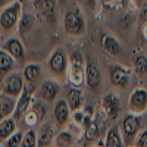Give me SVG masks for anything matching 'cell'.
I'll return each instance as SVG.
<instances>
[{
    "label": "cell",
    "instance_id": "6da1fadb",
    "mask_svg": "<svg viewBox=\"0 0 147 147\" xmlns=\"http://www.w3.org/2000/svg\"><path fill=\"white\" fill-rule=\"evenodd\" d=\"M65 28H66V32L72 34V35H78V34L84 32V28H85L84 18H82L81 12L77 7L66 12V15H65Z\"/></svg>",
    "mask_w": 147,
    "mask_h": 147
},
{
    "label": "cell",
    "instance_id": "7a4b0ae2",
    "mask_svg": "<svg viewBox=\"0 0 147 147\" xmlns=\"http://www.w3.org/2000/svg\"><path fill=\"white\" fill-rule=\"evenodd\" d=\"M19 9H21V5L16 2L12 6H9L3 13H2V18H0V24L5 30H10L12 27L16 24V19H18V13H19Z\"/></svg>",
    "mask_w": 147,
    "mask_h": 147
},
{
    "label": "cell",
    "instance_id": "3957f363",
    "mask_svg": "<svg viewBox=\"0 0 147 147\" xmlns=\"http://www.w3.org/2000/svg\"><path fill=\"white\" fill-rule=\"evenodd\" d=\"M34 7L43 18L55 22V0H34Z\"/></svg>",
    "mask_w": 147,
    "mask_h": 147
},
{
    "label": "cell",
    "instance_id": "277c9868",
    "mask_svg": "<svg viewBox=\"0 0 147 147\" xmlns=\"http://www.w3.org/2000/svg\"><path fill=\"white\" fill-rule=\"evenodd\" d=\"M110 81H112L113 85L121 88H127L129 77H128V72L125 69H122L119 66H110Z\"/></svg>",
    "mask_w": 147,
    "mask_h": 147
},
{
    "label": "cell",
    "instance_id": "5b68a950",
    "mask_svg": "<svg viewBox=\"0 0 147 147\" xmlns=\"http://www.w3.org/2000/svg\"><path fill=\"white\" fill-rule=\"evenodd\" d=\"M129 103H131V107L136 110V112H138V113L144 112L146 107H147V91L141 90V88L136 90L131 96Z\"/></svg>",
    "mask_w": 147,
    "mask_h": 147
},
{
    "label": "cell",
    "instance_id": "8992f818",
    "mask_svg": "<svg viewBox=\"0 0 147 147\" xmlns=\"http://www.w3.org/2000/svg\"><path fill=\"white\" fill-rule=\"evenodd\" d=\"M82 78H84V72H82V62L80 60L78 53L74 55V62H72V68H71V81L80 85L82 84Z\"/></svg>",
    "mask_w": 147,
    "mask_h": 147
},
{
    "label": "cell",
    "instance_id": "52a82bcc",
    "mask_svg": "<svg viewBox=\"0 0 147 147\" xmlns=\"http://www.w3.org/2000/svg\"><path fill=\"white\" fill-rule=\"evenodd\" d=\"M87 82L91 90H96L100 84V72L97 69L96 63H93L91 59H88V65H87Z\"/></svg>",
    "mask_w": 147,
    "mask_h": 147
},
{
    "label": "cell",
    "instance_id": "ba28073f",
    "mask_svg": "<svg viewBox=\"0 0 147 147\" xmlns=\"http://www.w3.org/2000/svg\"><path fill=\"white\" fill-rule=\"evenodd\" d=\"M103 105H105V109H106V112H107V115L110 118H115L118 115V112H119V109H121V102H119L118 97L113 96V94H107L105 97Z\"/></svg>",
    "mask_w": 147,
    "mask_h": 147
},
{
    "label": "cell",
    "instance_id": "9c48e42d",
    "mask_svg": "<svg viewBox=\"0 0 147 147\" xmlns=\"http://www.w3.org/2000/svg\"><path fill=\"white\" fill-rule=\"evenodd\" d=\"M140 128V121L136 116H127L124 119V132L128 138H132Z\"/></svg>",
    "mask_w": 147,
    "mask_h": 147
},
{
    "label": "cell",
    "instance_id": "30bf717a",
    "mask_svg": "<svg viewBox=\"0 0 147 147\" xmlns=\"http://www.w3.org/2000/svg\"><path fill=\"white\" fill-rule=\"evenodd\" d=\"M102 44H103V49L110 53V55H119L121 53V47L118 44V41L113 38V37H110V35H102Z\"/></svg>",
    "mask_w": 147,
    "mask_h": 147
},
{
    "label": "cell",
    "instance_id": "8fae6325",
    "mask_svg": "<svg viewBox=\"0 0 147 147\" xmlns=\"http://www.w3.org/2000/svg\"><path fill=\"white\" fill-rule=\"evenodd\" d=\"M31 91H32V84H28L27 87H25V91H24L19 103H18V109H16L15 118H21L22 113L27 110V106H28V103H30V94H31Z\"/></svg>",
    "mask_w": 147,
    "mask_h": 147
},
{
    "label": "cell",
    "instance_id": "7c38bea8",
    "mask_svg": "<svg viewBox=\"0 0 147 147\" xmlns=\"http://www.w3.org/2000/svg\"><path fill=\"white\" fill-rule=\"evenodd\" d=\"M50 66H52V69L55 71V72H62L63 69H65V66H66V60H65V55H63V52L62 50H57L55 55H53V57H52V60H50Z\"/></svg>",
    "mask_w": 147,
    "mask_h": 147
},
{
    "label": "cell",
    "instance_id": "4fadbf2b",
    "mask_svg": "<svg viewBox=\"0 0 147 147\" xmlns=\"http://www.w3.org/2000/svg\"><path fill=\"white\" fill-rule=\"evenodd\" d=\"M22 90V81L19 77H12L7 80L6 82V87H5V91L10 96H18Z\"/></svg>",
    "mask_w": 147,
    "mask_h": 147
},
{
    "label": "cell",
    "instance_id": "5bb4252c",
    "mask_svg": "<svg viewBox=\"0 0 147 147\" xmlns=\"http://www.w3.org/2000/svg\"><path fill=\"white\" fill-rule=\"evenodd\" d=\"M52 136H53V128L50 124H46L41 131H40V137H38V146L40 147H44L47 146L49 143L52 141Z\"/></svg>",
    "mask_w": 147,
    "mask_h": 147
},
{
    "label": "cell",
    "instance_id": "9a60e30c",
    "mask_svg": "<svg viewBox=\"0 0 147 147\" xmlns=\"http://www.w3.org/2000/svg\"><path fill=\"white\" fill-rule=\"evenodd\" d=\"M55 118L59 124H65L68 119V106L65 102H59L55 107Z\"/></svg>",
    "mask_w": 147,
    "mask_h": 147
},
{
    "label": "cell",
    "instance_id": "2e32d148",
    "mask_svg": "<svg viewBox=\"0 0 147 147\" xmlns=\"http://www.w3.org/2000/svg\"><path fill=\"white\" fill-rule=\"evenodd\" d=\"M57 93V87L53 84V82H44L41 85V97L46 100H53L55 99V96Z\"/></svg>",
    "mask_w": 147,
    "mask_h": 147
},
{
    "label": "cell",
    "instance_id": "e0dca14e",
    "mask_svg": "<svg viewBox=\"0 0 147 147\" xmlns=\"http://www.w3.org/2000/svg\"><path fill=\"white\" fill-rule=\"evenodd\" d=\"M6 49L12 53V56H15L16 59H21L24 56V50H22V46L18 40H9V43L6 44Z\"/></svg>",
    "mask_w": 147,
    "mask_h": 147
},
{
    "label": "cell",
    "instance_id": "ac0fdd59",
    "mask_svg": "<svg viewBox=\"0 0 147 147\" xmlns=\"http://www.w3.org/2000/svg\"><path fill=\"white\" fill-rule=\"evenodd\" d=\"M106 147H121V137H119V132L115 127L110 128V131L107 134Z\"/></svg>",
    "mask_w": 147,
    "mask_h": 147
},
{
    "label": "cell",
    "instance_id": "d6986e66",
    "mask_svg": "<svg viewBox=\"0 0 147 147\" xmlns=\"http://www.w3.org/2000/svg\"><path fill=\"white\" fill-rule=\"evenodd\" d=\"M13 129H15V122L12 121V119L5 121L3 124H0V138H6V137H9Z\"/></svg>",
    "mask_w": 147,
    "mask_h": 147
},
{
    "label": "cell",
    "instance_id": "ffe728a7",
    "mask_svg": "<svg viewBox=\"0 0 147 147\" xmlns=\"http://www.w3.org/2000/svg\"><path fill=\"white\" fill-rule=\"evenodd\" d=\"M68 100L71 109H78L81 105V91L80 90H71L68 94Z\"/></svg>",
    "mask_w": 147,
    "mask_h": 147
},
{
    "label": "cell",
    "instance_id": "44dd1931",
    "mask_svg": "<svg viewBox=\"0 0 147 147\" xmlns=\"http://www.w3.org/2000/svg\"><path fill=\"white\" fill-rule=\"evenodd\" d=\"M32 24H34V18L31 16V15H24V18L21 19V24H19V30H21V32L24 34V32H27V31H30L31 30V27H32Z\"/></svg>",
    "mask_w": 147,
    "mask_h": 147
},
{
    "label": "cell",
    "instance_id": "7402d4cb",
    "mask_svg": "<svg viewBox=\"0 0 147 147\" xmlns=\"http://www.w3.org/2000/svg\"><path fill=\"white\" fill-rule=\"evenodd\" d=\"M12 66V57L3 52H0V72H6Z\"/></svg>",
    "mask_w": 147,
    "mask_h": 147
},
{
    "label": "cell",
    "instance_id": "603a6c76",
    "mask_svg": "<svg viewBox=\"0 0 147 147\" xmlns=\"http://www.w3.org/2000/svg\"><path fill=\"white\" fill-rule=\"evenodd\" d=\"M57 146L59 147H69L71 143H72V137H71V134L68 132H60L59 136H57V140H56Z\"/></svg>",
    "mask_w": 147,
    "mask_h": 147
},
{
    "label": "cell",
    "instance_id": "cb8c5ba5",
    "mask_svg": "<svg viewBox=\"0 0 147 147\" xmlns=\"http://www.w3.org/2000/svg\"><path fill=\"white\" fill-rule=\"evenodd\" d=\"M38 74H40V69L35 65H31V66L25 68V77L30 82H32V81H35L37 78H38Z\"/></svg>",
    "mask_w": 147,
    "mask_h": 147
},
{
    "label": "cell",
    "instance_id": "d4e9b609",
    "mask_svg": "<svg viewBox=\"0 0 147 147\" xmlns=\"http://www.w3.org/2000/svg\"><path fill=\"white\" fill-rule=\"evenodd\" d=\"M136 71H137V74H140V75H143V74L147 72V57L138 56L136 59Z\"/></svg>",
    "mask_w": 147,
    "mask_h": 147
},
{
    "label": "cell",
    "instance_id": "484cf974",
    "mask_svg": "<svg viewBox=\"0 0 147 147\" xmlns=\"http://www.w3.org/2000/svg\"><path fill=\"white\" fill-rule=\"evenodd\" d=\"M35 146V132L34 131H28L24 137V141H22V147H34Z\"/></svg>",
    "mask_w": 147,
    "mask_h": 147
},
{
    "label": "cell",
    "instance_id": "4316f807",
    "mask_svg": "<svg viewBox=\"0 0 147 147\" xmlns=\"http://www.w3.org/2000/svg\"><path fill=\"white\" fill-rule=\"evenodd\" d=\"M97 134H99V131H97V125L96 122H91V124L87 127V132H85V136H87L88 140H93L97 137Z\"/></svg>",
    "mask_w": 147,
    "mask_h": 147
},
{
    "label": "cell",
    "instance_id": "83f0119b",
    "mask_svg": "<svg viewBox=\"0 0 147 147\" xmlns=\"http://www.w3.org/2000/svg\"><path fill=\"white\" fill-rule=\"evenodd\" d=\"M21 141H22V137L18 132V134H15V136H12V138L7 141V147H19Z\"/></svg>",
    "mask_w": 147,
    "mask_h": 147
},
{
    "label": "cell",
    "instance_id": "f1b7e54d",
    "mask_svg": "<svg viewBox=\"0 0 147 147\" xmlns=\"http://www.w3.org/2000/svg\"><path fill=\"white\" fill-rule=\"evenodd\" d=\"M34 113H37V118L41 119V118L44 116V107H43L41 105H35V106H34Z\"/></svg>",
    "mask_w": 147,
    "mask_h": 147
},
{
    "label": "cell",
    "instance_id": "f546056e",
    "mask_svg": "<svg viewBox=\"0 0 147 147\" xmlns=\"http://www.w3.org/2000/svg\"><path fill=\"white\" fill-rule=\"evenodd\" d=\"M138 147H147V131H144L138 138Z\"/></svg>",
    "mask_w": 147,
    "mask_h": 147
},
{
    "label": "cell",
    "instance_id": "4dcf8cb0",
    "mask_svg": "<svg viewBox=\"0 0 147 147\" xmlns=\"http://www.w3.org/2000/svg\"><path fill=\"white\" fill-rule=\"evenodd\" d=\"M80 2L85 6H88L90 9H94L96 7V0H80Z\"/></svg>",
    "mask_w": 147,
    "mask_h": 147
},
{
    "label": "cell",
    "instance_id": "1f68e13d",
    "mask_svg": "<svg viewBox=\"0 0 147 147\" xmlns=\"http://www.w3.org/2000/svg\"><path fill=\"white\" fill-rule=\"evenodd\" d=\"M105 3H112V2H119V3H122V0H103Z\"/></svg>",
    "mask_w": 147,
    "mask_h": 147
},
{
    "label": "cell",
    "instance_id": "d6a6232c",
    "mask_svg": "<svg viewBox=\"0 0 147 147\" xmlns=\"http://www.w3.org/2000/svg\"><path fill=\"white\" fill-rule=\"evenodd\" d=\"M6 2H7V0H0V6H3Z\"/></svg>",
    "mask_w": 147,
    "mask_h": 147
},
{
    "label": "cell",
    "instance_id": "836d02e7",
    "mask_svg": "<svg viewBox=\"0 0 147 147\" xmlns=\"http://www.w3.org/2000/svg\"><path fill=\"white\" fill-rule=\"evenodd\" d=\"M146 16H147V7H146Z\"/></svg>",
    "mask_w": 147,
    "mask_h": 147
},
{
    "label": "cell",
    "instance_id": "e575fe53",
    "mask_svg": "<svg viewBox=\"0 0 147 147\" xmlns=\"http://www.w3.org/2000/svg\"><path fill=\"white\" fill-rule=\"evenodd\" d=\"M0 40H2V37H0Z\"/></svg>",
    "mask_w": 147,
    "mask_h": 147
}]
</instances>
